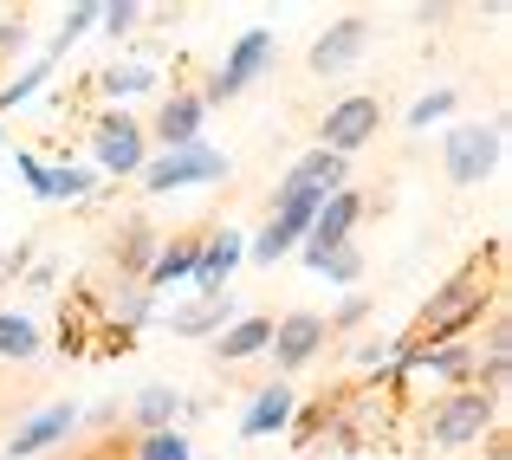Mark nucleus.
Wrapping results in <instances>:
<instances>
[{
	"mask_svg": "<svg viewBox=\"0 0 512 460\" xmlns=\"http://www.w3.org/2000/svg\"><path fill=\"white\" fill-rule=\"evenodd\" d=\"M493 266H500V247H487V260H467L461 273L448 279V286L435 292V299L422 305V318H415V331L402 337V357H409V350H435V344H454V337L467 331V324H480V305L493 299V286H500V273H493Z\"/></svg>",
	"mask_w": 512,
	"mask_h": 460,
	"instance_id": "1",
	"label": "nucleus"
},
{
	"mask_svg": "<svg viewBox=\"0 0 512 460\" xmlns=\"http://www.w3.org/2000/svg\"><path fill=\"white\" fill-rule=\"evenodd\" d=\"M487 428H500V402L480 396L474 383L448 389V396L435 402V415H428V441H435V448H467V441H480Z\"/></svg>",
	"mask_w": 512,
	"mask_h": 460,
	"instance_id": "2",
	"label": "nucleus"
},
{
	"mask_svg": "<svg viewBox=\"0 0 512 460\" xmlns=\"http://www.w3.org/2000/svg\"><path fill=\"white\" fill-rule=\"evenodd\" d=\"M500 150H506V124L500 117H493V124H461V130H448L441 169H448L454 188H474V182H487V175L500 169Z\"/></svg>",
	"mask_w": 512,
	"mask_h": 460,
	"instance_id": "3",
	"label": "nucleus"
},
{
	"mask_svg": "<svg viewBox=\"0 0 512 460\" xmlns=\"http://www.w3.org/2000/svg\"><path fill=\"white\" fill-rule=\"evenodd\" d=\"M91 162H98V175H137L143 162H150V130L111 104V111L91 124Z\"/></svg>",
	"mask_w": 512,
	"mask_h": 460,
	"instance_id": "4",
	"label": "nucleus"
},
{
	"mask_svg": "<svg viewBox=\"0 0 512 460\" xmlns=\"http://www.w3.org/2000/svg\"><path fill=\"white\" fill-rule=\"evenodd\" d=\"M273 52H279V39L266 33V26H247V33L234 39V52H227V65H221V72H208V85H201V104H227V98H240V91H247L253 78L273 65Z\"/></svg>",
	"mask_w": 512,
	"mask_h": 460,
	"instance_id": "5",
	"label": "nucleus"
},
{
	"mask_svg": "<svg viewBox=\"0 0 512 460\" xmlns=\"http://www.w3.org/2000/svg\"><path fill=\"white\" fill-rule=\"evenodd\" d=\"M357 221H363V195H357V188H338V195H331L325 208H318V221L305 227V240H299V260L318 273V266H325L331 253H344V247H350Z\"/></svg>",
	"mask_w": 512,
	"mask_h": 460,
	"instance_id": "6",
	"label": "nucleus"
},
{
	"mask_svg": "<svg viewBox=\"0 0 512 460\" xmlns=\"http://www.w3.org/2000/svg\"><path fill=\"white\" fill-rule=\"evenodd\" d=\"M227 175V156L208 150V143H195V150H163L156 162H143L137 182L150 188V195H175V188H195V182H221Z\"/></svg>",
	"mask_w": 512,
	"mask_h": 460,
	"instance_id": "7",
	"label": "nucleus"
},
{
	"mask_svg": "<svg viewBox=\"0 0 512 460\" xmlns=\"http://www.w3.org/2000/svg\"><path fill=\"white\" fill-rule=\"evenodd\" d=\"M376 124H383V104H376L370 91H357V98L331 104V111L318 117V150H331V156L350 162V150H363V143L376 137Z\"/></svg>",
	"mask_w": 512,
	"mask_h": 460,
	"instance_id": "8",
	"label": "nucleus"
},
{
	"mask_svg": "<svg viewBox=\"0 0 512 460\" xmlns=\"http://www.w3.org/2000/svg\"><path fill=\"white\" fill-rule=\"evenodd\" d=\"M338 188H350V162L331 156V150H305L286 175H279L273 201H299V195H305V201H331Z\"/></svg>",
	"mask_w": 512,
	"mask_h": 460,
	"instance_id": "9",
	"label": "nucleus"
},
{
	"mask_svg": "<svg viewBox=\"0 0 512 460\" xmlns=\"http://www.w3.org/2000/svg\"><path fill=\"white\" fill-rule=\"evenodd\" d=\"M318 208H325V201H273V214H266V227L260 234H253V260L260 266H273V260H286V253H299V240H305V227L318 221Z\"/></svg>",
	"mask_w": 512,
	"mask_h": 460,
	"instance_id": "10",
	"label": "nucleus"
},
{
	"mask_svg": "<svg viewBox=\"0 0 512 460\" xmlns=\"http://www.w3.org/2000/svg\"><path fill=\"white\" fill-rule=\"evenodd\" d=\"M325 337L331 331H325V318H318V311H292V318H279L273 324V344H266V350H273V370L292 383V376H299L305 363L325 350Z\"/></svg>",
	"mask_w": 512,
	"mask_h": 460,
	"instance_id": "11",
	"label": "nucleus"
},
{
	"mask_svg": "<svg viewBox=\"0 0 512 460\" xmlns=\"http://www.w3.org/2000/svg\"><path fill=\"white\" fill-rule=\"evenodd\" d=\"M363 46H370V20H363V13H344V20H331L325 33L312 39V72L318 78L350 72V65L363 59Z\"/></svg>",
	"mask_w": 512,
	"mask_h": 460,
	"instance_id": "12",
	"label": "nucleus"
},
{
	"mask_svg": "<svg viewBox=\"0 0 512 460\" xmlns=\"http://www.w3.org/2000/svg\"><path fill=\"white\" fill-rule=\"evenodd\" d=\"M78 422H85V409H78V402H52V409H39L33 422H20V428L7 435V460H33V454L59 448V441L72 435Z\"/></svg>",
	"mask_w": 512,
	"mask_h": 460,
	"instance_id": "13",
	"label": "nucleus"
},
{
	"mask_svg": "<svg viewBox=\"0 0 512 460\" xmlns=\"http://www.w3.org/2000/svg\"><path fill=\"white\" fill-rule=\"evenodd\" d=\"M156 247H163V234L150 227V214H124V227H117V240H111L117 286H143V273H150Z\"/></svg>",
	"mask_w": 512,
	"mask_h": 460,
	"instance_id": "14",
	"label": "nucleus"
},
{
	"mask_svg": "<svg viewBox=\"0 0 512 460\" xmlns=\"http://www.w3.org/2000/svg\"><path fill=\"white\" fill-rule=\"evenodd\" d=\"M292 415H299V389H292L286 376H273V383H266L260 396L240 409V435H247V441H266V435H279V428H292Z\"/></svg>",
	"mask_w": 512,
	"mask_h": 460,
	"instance_id": "15",
	"label": "nucleus"
},
{
	"mask_svg": "<svg viewBox=\"0 0 512 460\" xmlns=\"http://www.w3.org/2000/svg\"><path fill=\"white\" fill-rule=\"evenodd\" d=\"M201 124H208L201 91H169L163 111H156V130H150V137L163 143V150H195V143H201Z\"/></svg>",
	"mask_w": 512,
	"mask_h": 460,
	"instance_id": "16",
	"label": "nucleus"
},
{
	"mask_svg": "<svg viewBox=\"0 0 512 460\" xmlns=\"http://www.w3.org/2000/svg\"><path fill=\"white\" fill-rule=\"evenodd\" d=\"M247 260V240L234 234V227H214L208 240H201V260H195V292L201 299H221L227 292V273Z\"/></svg>",
	"mask_w": 512,
	"mask_h": 460,
	"instance_id": "17",
	"label": "nucleus"
},
{
	"mask_svg": "<svg viewBox=\"0 0 512 460\" xmlns=\"http://www.w3.org/2000/svg\"><path fill=\"white\" fill-rule=\"evenodd\" d=\"M201 227H188V234H175V240H163L156 247V260H150V273H143V292H169V286H182V279H195V260H201Z\"/></svg>",
	"mask_w": 512,
	"mask_h": 460,
	"instance_id": "18",
	"label": "nucleus"
},
{
	"mask_svg": "<svg viewBox=\"0 0 512 460\" xmlns=\"http://www.w3.org/2000/svg\"><path fill=\"white\" fill-rule=\"evenodd\" d=\"M474 363H480L474 344H467V337H454V344H435V350H409L396 376H448L454 389H467V383H474Z\"/></svg>",
	"mask_w": 512,
	"mask_h": 460,
	"instance_id": "19",
	"label": "nucleus"
},
{
	"mask_svg": "<svg viewBox=\"0 0 512 460\" xmlns=\"http://www.w3.org/2000/svg\"><path fill=\"white\" fill-rule=\"evenodd\" d=\"M182 409L188 402L175 396L169 383H150V389H137V402H130V428H137V435H156V428H175Z\"/></svg>",
	"mask_w": 512,
	"mask_h": 460,
	"instance_id": "20",
	"label": "nucleus"
},
{
	"mask_svg": "<svg viewBox=\"0 0 512 460\" xmlns=\"http://www.w3.org/2000/svg\"><path fill=\"white\" fill-rule=\"evenodd\" d=\"M266 344H273V318H234L221 337H214V357L221 363H247V357H260Z\"/></svg>",
	"mask_w": 512,
	"mask_h": 460,
	"instance_id": "21",
	"label": "nucleus"
},
{
	"mask_svg": "<svg viewBox=\"0 0 512 460\" xmlns=\"http://www.w3.org/2000/svg\"><path fill=\"white\" fill-rule=\"evenodd\" d=\"M227 324H234V299L221 292V299H201V305L175 311V318H169V331H175V337H221Z\"/></svg>",
	"mask_w": 512,
	"mask_h": 460,
	"instance_id": "22",
	"label": "nucleus"
},
{
	"mask_svg": "<svg viewBox=\"0 0 512 460\" xmlns=\"http://www.w3.org/2000/svg\"><path fill=\"white\" fill-rule=\"evenodd\" d=\"M39 324L26 311H0V357H39Z\"/></svg>",
	"mask_w": 512,
	"mask_h": 460,
	"instance_id": "23",
	"label": "nucleus"
},
{
	"mask_svg": "<svg viewBox=\"0 0 512 460\" xmlns=\"http://www.w3.org/2000/svg\"><path fill=\"white\" fill-rule=\"evenodd\" d=\"M150 85H156L150 65H111V72H98V91L117 98V111H124V98H137V91H150Z\"/></svg>",
	"mask_w": 512,
	"mask_h": 460,
	"instance_id": "24",
	"label": "nucleus"
},
{
	"mask_svg": "<svg viewBox=\"0 0 512 460\" xmlns=\"http://www.w3.org/2000/svg\"><path fill=\"white\" fill-rule=\"evenodd\" d=\"M461 104V91L454 85H435V91H422V98L409 104V130H428V124H441V117Z\"/></svg>",
	"mask_w": 512,
	"mask_h": 460,
	"instance_id": "25",
	"label": "nucleus"
},
{
	"mask_svg": "<svg viewBox=\"0 0 512 460\" xmlns=\"http://www.w3.org/2000/svg\"><path fill=\"white\" fill-rule=\"evenodd\" d=\"M137 460H195L188 454V435L182 428H156V435H137V448H130Z\"/></svg>",
	"mask_w": 512,
	"mask_h": 460,
	"instance_id": "26",
	"label": "nucleus"
},
{
	"mask_svg": "<svg viewBox=\"0 0 512 460\" xmlns=\"http://www.w3.org/2000/svg\"><path fill=\"white\" fill-rule=\"evenodd\" d=\"M156 299L143 286H117V305H111V324H124V331H137V324H150Z\"/></svg>",
	"mask_w": 512,
	"mask_h": 460,
	"instance_id": "27",
	"label": "nucleus"
},
{
	"mask_svg": "<svg viewBox=\"0 0 512 460\" xmlns=\"http://www.w3.org/2000/svg\"><path fill=\"white\" fill-rule=\"evenodd\" d=\"M98 188V169H78V162H59L52 169V201H85Z\"/></svg>",
	"mask_w": 512,
	"mask_h": 460,
	"instance_id": "28",
	"label": "nucleus"
},
{
	"mask_svg": "<svg viewBox=\"0 0 512 460\" xmlns=\"http://www.w3.org/2000/svg\"><path fill=\"white\" fill-rule=\"evenodd\" d=\"M98 13H104V0H78V7H65V26H59V39H52V52H65L72 39H85L91 26H98Z\"/></svg>",
	"mask_w": 512,
	"mask_h": 460,
	"instance_id": "29",
	"label": "nucleus"
},
{
	"mask_svg": "<svg viewBox=\"0 0 512 460\" xmlns=\"http://www.w3.org/2000/svg\"><path fill=\"white\" fill-rule=\"evenodd\" d=\"M46 78H52V59H33V65H26V72H20V78L7 85V91H0V111H13V104H26V98H33L39 85H46Z\"/></svg>",
	"mask_w": 512,
	"mask_h": 460,
	"instance_id": "30",
	"label": "nucleus"
},
{
	"mask_svg": "<svg viewBox=\"0 0 512 460\" xmlns=\"http://www.w3.org/2000/svg\"><path fill=\"white\" fill-rule=\"evenodd\" d=\"M143 13H150V7H137V0H104V13H98V26H104V33H111V39H124V33H130V26H137V20H143Z\"/></svg>",
	"mask_w": 512,
	"mask_h": 460,
	"instance_id": "31",
	"label": "nucleus"
},
{
	"mask_svg": "<svg viewBox=\"0 0 512 460\" xmlns=\"http://www.w3.org/2000/svg\"><path fill=\"white\" fill-rule=\"evenodd\" d=\"M318 273H325L331 286H344V292H350V286H357V273H363V253H357V247H344V253H331Z\"/></svg>",
	"mask_w": 512,
	"mask_h": 460,
	"instance_id": "32",
	"label": "nucleus"
},
{
	"mask_svg": "<svg viewBox=\"0 0 512 460\" xmlns=\"http://www.w3.org/2000/svg\"><path fill=\"white\" fill-rule=\"evenodd\" d=\"M363 318H370V299H363V292H350V299H344V305L325 318V331H357Z\"/></svg>",
	"mask_w": 512,
	"mask_h": 460,
	"instance_id": "33",
	"label": "nucleus"
},
{
	"mask_svg": "<svg viewBox=\"0 0 512 460\" xmlns=\"http://www.w3.org/2000/svg\"><path fill=\"white\" fill-rule=\"evenodd\" d=\"M13 169H20V182L33 188L39 201H52V169H46V162H39V156H20V162H13Z\"/></svg>",
	"mask_w": 512,
	"mask_h": 460,
	"instance_id": "34",
	"label": "nucleus"
},
{
	"mask_svg": "<svg viewBox=\"0 0 512 460\" xmlns=\"http://www.w3.org/2000/svg\"><path fill=\"white\" fill-rule=\"evenodd\" d=\"M20 39H26V26H20V20H0V52H13Z\"/></svg>",
	"mask_w": 512,
	"mask_h": 460,
	"instance_id": "35",
	"label": "nucleus"
},
{
	"mask_svg": "<svg viewBox=\"0 0 512 460\" xmlns=\"http://www.w3.org/2000/svg\"><path fill=\"white\" fill-rule=\"evenodd\" d=\"M344 460H370V454H344Z\"/></svg>",
	"mask_w": 512,
	"mask_h": 460,
	"instance_id": "36",
	"label": "nucleus"
},
{
	"mask_svg": "<svg viewBox=\"0 0 512 460\" xmlns=\"http://www.w3.org/2000/svg\"><path fill=\"white\" fill-rule=\"evenodd\" d=\"M0 460H7V454H0Z\"/></svg>",
	"mask_w": 512,
	"mask_h": 460,
	"instance_id": "37",
	"label": "nucleus"
}]
</instances>
